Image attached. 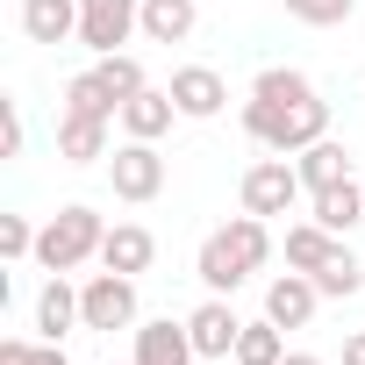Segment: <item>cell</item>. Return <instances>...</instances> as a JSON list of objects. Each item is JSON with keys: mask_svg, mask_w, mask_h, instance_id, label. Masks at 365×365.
<instances>
[{"mask_svg": "<svg viewBox=\"0 0 365 365\" xmlns=\"http://www.w3.org/2000/svg\"><path fill=\"white\" fill-rule=\"evenodd\" d=\"M72 322H86V315H79V294L65 287V272H58V279H51V287L36 294V329H43V336L58 344V336H65Z\"/></svg>", "mask_w": 365, "mask_h": 365, "instance_id": "19", "label": "cell"}, {"mask_svg": "<svg viewBox=\"0 0 365 365\" xmlns=\"http://www.w3.org/2000/svg\"><path fill=\"white\" fill-rule=\"evenodd\" d=\"M22 29H29V43L79 36V0H22Z\"/></svg>", "mask_w": 365, "mask_h": 365, "instance_id": "14", "label": "cell"}, {"mask_svg": "<svg viewBox=\"0 0 365 365\" xmlns=\"http://www.w3.org/2000/svg\"><path fill=\"white\" fill-rule=\"evenodd\" d=\"M287 15L308 22V29H336V22L358 15V0H287Z\"/></svg>", "mask_w": 365, "mask_h": 365, "instance_id": "24", "label": "cell"}, {"mask_svg": "<svg viewBox=\"0 0 365 365\" xmlns=\"http://www.w3.org/2000/svg\"><path fill=\"white\" fill-rule=\"evenodd\" d=\"M315 301H322V287H315L308 272H287V279H272V287H265V315H272L279 329H308Z\"/></svg>", "mask_w": 365, "mask_h": 365, "instance_id": "9", "label": "cell"}, {"mask_svg": "<svg viewBox=\"0 0 365 365\" xmlns=\"http://www.w3.org/2000/svg\"><path fill=\"white\" fill-rule=\"evenodd\" d=\"M58 158L65 165H93V158H108V115H58Z\"/></svg>", "mask_w": 365, "mask_h": 365, "instance_id": "10", "label": "cell"}, {"mask_svg": "<svg viewBox=\"0 0 365 365\" xmlns=\"http://www.w3.org/2000/svg\"><path fill=\"white\" fill-rule=\"evenodd\" d=\"M108 179H115V201H136V208L158 201V194H165V158H158V143H136V136H129V143L108 158Z\"/></svg>", "mask_w": 365, "mask_h": 365, "instance_id": "4", "label": "cell"}, {"mask_svg": "<svg viewBox=\"0 0 365 365\" xmlns=\"http://www.w3.org/2000/svg\"><path fill=\"white\" fill-rule=\"evenodd\" d=\"M143 29V0H79V43L93 58H115Z\"/></svg>", "mask_w": 365, "mask_h": 365, "instance_id": "3", "label": "cell"}, {"mask_svg": "<svg viewBox=\"0 0 365 365\" xmlns=\"http://www.w3.org/2000/svg\"><path fill=\"white\" fill-rule=\"evenodd\" d=\"M187 336H194V351H201V358H237L244 322L230 315V301H201V308L187 315Z\"/></svg>", "mask_w": 365, "mask_h": 365, "instance_id": "8", "label": "cell"}, {"mask_svg": "<svg viewBox=\"0 0 365 365\" xmlns=\"http://www.w3.org/2000/svg\"><path fill=\"white\" fill-rule=\"evenodd\" d=\"M344 365H365V329H358V336H344Z\"/></svg>", "mask_w": 365, "mask_h": 365, "instance_id": "30", "label": "cell"}, {"mask_svg": "<svg viewBox=\"0 0 365 365\" xmlns=\"http://www.w3.org/2000/svg\"><path fill=\"white\" fill-rule=\"evenodd\" d=\"M329 251H336V237H329L322 222L287 230V265H294V272H322V265H329Z\"/></svg>", "mask_w": 365, "mask_h": 365, "instance_id": "21", "label": "cell"}, {"mask_svg": "<svg viewBox=\"0 0 365 365\" xmlns=\"http://www.w3.org/2000/svg\"><path fill=\"white\" fill-rule=\"evenodd\" d=\"M194 0H143V36L150 43H187L194 36Z\"/></svg>", "mask_w": 365, "mask_h": 365, "instance_id": "18", "label": "cell"}, {"mask_svg": "<svg viewBox=\"0 0 365 365\" xmlns=\"http://www.w3.org/2000/svg\"><path fill=\"white\" fill-rule=\"evenodd\" d=\"M315 222H322L329 237L358 230V222H365V187H358V179H344V187H322V194H315Z\"/></svg>", "mask_w": 365, "mask_h": 365, "instance_id": "17", "label": "cell"}, {"mask_svg": "<svg viewBox=\"0 0 365 365\" xmlns=\"http://www.w3.org/2000/svg\"><path fill=\"white\" fill-rule=\"evenodd\" d=\"M201 351H194V336H187V322H143L136 329V365H194Z\"/></svg>", "mask_w": 365, "mask_h": 365, "instance_id": "12", "label": "cell"}, {"mask_svg": "<svg viewBox=\"0 0 365 365\" xmlns=\"http://www.w3.org/2000/svg\"><path fill=\"white\" fill-rule=\"evenodd\" d=\"M79 315H86V329H129L136 322V279L129 272H93L79 287Z\"/></svg>", "mask_w": 365, "mask_h": 365, "instance_id": "5", "label": "cell"}, {"mask_svg": "<svg viewBox=\"0 0 365 365\" xmlns=\"http://www.w3.org/2000/svg\"><path fill=\"white\" fill-rule=\"evenodd\" d=\"M244 129H251V143H265V150H279V158H301L308 143L329 136V101H322L301 72L272 65V72H258V86H251V101H244Z\"/></svg>", "mask_w": 365, "mask_h": 365, "instance_id": "1", "label": "cell"}, {"mask_svg": "<svg viewBox=\"0 0 365 365\" xmlns=\"http://www.w3.org/2000/svg\"><path fill=\"white\" fill-rule=\"evenodd\" d=\"M101 79H108V86H115L122 101H129V93H143V65H136L129 51H115V58H101Z\"/></svg>", "mask_w": 365, "mask_h": 365, "instance_id": "25", "label": "cell"}, {"mask_svg": "<svg viewBox=\"0 0 365 365\" xmlns=\"http://www.w3.org/2000/svg\"><path fill=\"white\" fill-rule=\"evenodd\" d=\"M0 258H36V230H29V215H0Z\"/></svg>", "mask_w": 365, "mask_h": 365, "instance_id": "26", "label": "cell"}, {"mask_svg": "<svg viewBox=\"0 0 365 365\" xmlns=\"http://www.w3.org/2000/svg\"><path fill=\"white\" fill-rule=\"evenodd\" d=\"M29 351H36V344H22V336H8V344H0V365H29Z\"/></svg>", "mask_w": 365, "mask_h": 365, "instance_id": "28", "label": "cell"}, {"mask_svg": "<svg viewBox=\"0 0 365 365\" xmlns=\"http://www.w3.org/2000/svg\"><path fill=\"white\" fill-rule=\"evenodd\" d=\"M294 172H301V187H308V194L344 187V179H351V150H344L336 136H322V143H308V150H301V165H294Z\"/></svg>", "mask_w": 365, "mask_h": 365, "instance_id": "15", "label": "cell"}, {"mask_svg": "<svg viewBox=\"0 0 365 365\" xmlns=\"http://www.w3.org/2000/svg\"><path fill=\"white\" fill-rule=\"evenodd\" d=\"M294 201H301V172H294L279 150L244 172V215H287Z\"/></svg>", "mask_w": 365, "mask_h": 365, "instance_id": "6", "label": "cell"}, {"mask_svg": "<svg viewBox=\"0 0 365 365\" xmlns=\"http://www.w3.org/2000/svg\"><path fill=\"white\" fill-rule=\"evenodd\" d=\"M194 272H201V279H208V287H215V294H237V287H244V279H251V265H244V258H237V244H230V237H222V230H215V237H208V244H201V258H194Z\"/></svg>", "mask_w": 365, "mask_h": 365, "instance_id": "16", "label": "cell"}, {"mask_svg": "<svg viewBox=\"0 0 365 365\" xmlns=\"http://www.w3.org/2000/svg\"><path fill=\"white\" fill-rule=\"evenodd\" d=\"M279 365H322V358H308V351H287V358H279Z\"/></svg>", "mask_w": 365, "mask_h": 365, "instance_id": "31", "label": "cell"}, {"mask_svg": "<svg viewBox=\"0 0 365 365\" xmlns=\"http://www.w3.org/2000/svg\"><path fill=\"white\" fill-rule=\"evenodd\" d=\"M308 279H315V287H322L329 301H351V294L365 287V265H358V258H351V251L336 244V251H329V265H322V272H308Z\"/></svg>", "mask_w": 365, "mask_h": 365, "instance_id": "23", "label": "cell"}, {"mask_svg": "<svg viewBox=\"0 0 365 365\" xmlns=\"http://www.w3.org/2000/svg\"><path fill=\"white\" fill-rule=\"evenodd\" d=\"M150 258H158V237H150L143 222H115L108 244H101V265H108V272H129V279L150 272Z\"/></svg>", "mask_w": 365, "mask_h": 365, "instance_id": "11", "label": "cell"}, {"mask_svg": "<svg viewBox=\"0 0 365 365\" xmlns=\"http://www.w3.org/2000/svg\"><path fill=\"white\" fill-rule=\"evenodd\" d=\"M172 115H179V101H172V93H158V86H143V93H129V101H122V129H129L136 143H158V136L172 129Z\"/></svg>", "mask_w": 365, "mask_h": 365, "instance_id": "13", "label": "cell"}, {"mask_svg": "<svg viewBox=\"0 0 365 365\" xmlns=\"http://www.w3.org/2000/svg\"><path fill=\"white\" fill-rule=\"evenodd\" d=\"M29 365H72V358H65V344H36V351H29Z\"/></svg>", "mask_w": 365, "mask_h": 365, "instance_id": "29", "label": "cell"}, {"mask_svg": "<svg viewBox=\"0 0 365 365\" xmlns=\"http://www.w3.org/2000/svg\"><path fill=\"white\" fill-rule=\"evenodd\" d=\"M22 136H29L22 129V108L8 101V108H0V158H22Z\"/></svg>", "mask_w": 365, "mask_h": 365, "instance_id": "27", "label": "cell"}, {"mask_svg": "<svg viewBox=\"0 0 365 365\" xmlns=\"http://www.w3.org/2000/svg\"><path fill=\"white\" fill-rule=\"evenodd\" d=\"M165 93L179 101V115H194V122L222 115V101H230V86H222V72H215V65H179Z\"/></svg>", "mask_w": 365, "mask_h": 365, "instance_id": "7", "label": "cell"}, {"mask_svg": "<svg viewBox=\"0 0 365 365\" xmlns=\"http://www.w3.org/2000/svg\"><path fill=\"white\" fill-rule=\"evenodd\" d=\"M65 108H72V115H108V122H115V115H122V93H115V86L101 79V65H93V72H79V79L65 86Z\"/></svg>", "mask_w": 365, "mask_h": 365, "instance_id": "20", "label": "cell"}, {"mask_svg": "<svg viewBox=\"0 0 365 365\" xmlns=\"http://www.w3.org/2000/svg\"><path fill=\"white\" fill-rule=\"evenodd\" d=\"M101 244H108L101 215L72 201V208H58V215L36 230V265H43V272H79L86 258H101Z\"/></svg>", "mask_w": 365, "mask_h": 365, "instance_id": "2", "label": "cell"}, {"mask_svg": "<svg viewBox=\"0 0 365 365\" xmlns=\"http://www.w3.org/2000/svg\"><path fill=\"white\" fill-rule=\"evenodd\" d=\"M287 358V336H279V322L265 315V322H244V336H237V365H279Z\"/></svg>", "mask_w": 365, "mask_h": 365, "instance_id": "22", "label": "cell"}]
</instances>
